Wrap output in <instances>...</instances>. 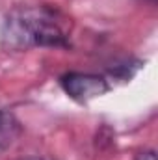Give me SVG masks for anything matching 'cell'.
<instances>
[{
  "label": "cell",
  "instance_id": "obj_1",
  "mask_svg": "<svg viewBox=\"0 0 158 160\" xmlns=\"http://www.w3.org/2000/svg\"><path fill=\"white\" fill-rule=\"evenodd\" d=\"M71 21L58 9L47 6H22L7 13L2 24V45L9 50L32 47H65Z\"/></svg>",
  "mask_w": 158,
  "mask_h": 160
},
{
  "label": "cell",
  "instance_id": "obj_2",
  "mask_svg": "<svg viewBox=\"0 0 158 160\" xmlns=\"http://www.w3.org/2000/svg\"><path fill=\"white\" fill-rule=\"evenodd\" d=\"M62 88L63 91L78 101V102H87L93 101L108 91V82L102 77L89 75V73H69L62 78Z\"/></svg>",
  "mask_w": 158,
  "mask_h": 160
},
{
  "label": "cell",
  "instance_id": "obj_3",
  "mask_svg": "<svg viewBox=\"0 0 158 160\" xmlns=\"http://www.w3.org/2000/svg\"><path fill=\"white\" fill-rule=\"evenodd\" d=\"M19 132H21V128H19L17 119L9 112L0 110V149L9 147L17 140Z\"/></svg>",
  "mask_w": 158,
  "mask_h": 160
},
{
  "label": "cell",
  "instance_id": "obj_4",
  "mask_svg": "<svg viewBox=\"0 0 158 160\" xmlns=\"http://www.w3.org/2000/svg\"><path fill=\"white\" fill-rule=\"evenodd\" d=\"M136 160H156V155H155V151H143L138 155Z\"/></svg>",
  "mask_w": 158,
  "mask_h": 160
},
{
  "label": "cell",
  "instance_id": "obj_5",
  "mask_svg": "<svg viewBox=\"0 0 158 160\" xmlns=\"http://www.w3.org/2000/svg\"><path fill=\"white\" fill-rule=\"evenodd\" d=\"M24 160H39V158H24Z\"/></svg>",
  "mask_w": 158,
  "mask_h": 160
}]
</instances>
